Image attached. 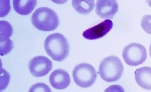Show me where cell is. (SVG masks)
<instances>
[{
  "label": "cell",
  "instance_id": "1",
  "mask_svg": "<svg viewBox=\"0 0 151 92\" xmlns=\"http://www.w3.org/2000/svg\"><path fill=\"white\" fill-rule=\"evenodd\" d=\"M44 46L47 54L54 61H63L69 54V44L66 38L60 33H54L47 36Z\"/></svg>",
  "mask_w": 151,
  "mask_h": 92
},
{
  "label": "cell",
  "instance_id": "12",
  "mask_svg": "<svg viewBox=\"0 0 151 92\" xmlns=\"http://www.w3.org/2000/svg\"><path fill=\"white\" fill-rule=\"evenodd\" d=\"M72 6L79 14L87 15L93 10L95 1L93 0H73Z\"/></svg>",
  "mask_w": 151,
  "mask_h": 92
},
{
  "label": "cell",
  "instance_id": "18",
  "mask_svg": "<svg viewBox=\"0 0 151 92\" xmlns=\"http://www.w3.org/2000/svg\"><path fill=\"white\" fill-rule=\"evenodd\" d=\"M147 3H148V5L150 6L151 7V1H147Z\"/></svg>",
  "mask_w": 151,
  "mask_h": 92
},
{
  "label": "cell",
  "instance_id": "11",
  "mask_svg": "<svg viewBox=\"0 0 151 92\" xmlns=\"http://www.w3.org/2000/svg\"><path fill=\"white\" fill-rule=\"evenodd\" d=\"M36 0H14L13 6L15 11L21 15H27L35 9Z\"/></svg>",
  "mask_w": 151,
  "mask_h": 92
},
{
  "label": "cell",
  "instance_id": "5",
  "mask_svg": "<svg viewBox=\"0 0 151 92\" xmlns=\"http://www.w3.org/2000/svg\"><path fill=\"white\" fill-rule=\"evenodd\" d=\"M122 55L128 65L135 66L145 61L147 59V50L142 45L133 43L124 48Z\"/></svg>",
  "mask_w": 151,
  "mask_h": 92
},
{
  "label": "cell",
  "instance_id": "13",
  "mask_svg": "<svg viewBox=\"0 0 151 92\" xmlns=\"http://www.w3.org/2000/svg\"><path fill=\"white\" fill-rule=\"evenodd\" d=\"M0 26V41L3 42L9 40L13 33L11 24L6 21H1Z\"/></svg>",
  "mask_w": 151,
  "mask_h": 92
},
{
  "label": "cell",
  "instance_id": "2",
  "mask_svg": "<svg viewBox=\"0 0 151 92\" xmlns=\"http://www.w3.org/2000/svg\"><path fill=\"white\" fill-rule=\"evenodd\" d=\"M32 22L34 27L40 31H51L58 27L60 19L52 9L43 7L39 8L33 13Z\"/></svg>",
  "mask_w": 151,
  "mask_h": 92
},
{
  "label": "cell",
  "instance_id": "9",
  "mask_svg": "<svg viewBox=\"0 0 151 92\" xmlns=\"http://www.w3.org/2000/svg\"><path fill=\"white\" fill-rule=\"evenodd\" d=\"M49 81L55 89H65L70 84V76L67 71L61 69H56L50 76Z\"/></svg>",
  "mask_w": 151,
  "mask_h": 92
},
{
  "label": "cell",
  "instance_id": "16",
  "mask_svg": "<svg viewBox=\"0 0 151 92\" xmlns=\"http://www.w3.org/2000/svg\"><path fill=\"white\" fill-rule=\"evenodd\" d=\"M29 92H51L50 89L43 83H37L33 85Z\"/></svg>",
  "mask_w": 151,
  "mask_h": 92
},
{
  "label": "cell",
  "instance_id": "8",
  "mask_svg": "<svg viewBox=\"0 0 151 92\" xmlns=\"http://www.w3.org/2000/svg\"><path fill=\"white\" fill-rule=\"evenodd\" d=\"M113 23L110 20L105 21L85 31L82 35L88 40H96L106 35L113 28Z\"/></svg>",
  "mask_w": 151,
  "mask_h": 92
},
{
  "label": "cell",
  "instance_id": "4",
  "mask_svg": "<svg viewBox=\"0 0 151 92\" xmlns=\"http://www.w3.org/2000/svg\"><path fill=\"white\" fill-rule=\"evenodd\" d=\"M72 75L76 84L83 88L91 87L97 78L95 69L88 63H81L76 65L73 69Z\"/></svg>",
  "mask_w": 151,
  "mask_h": 92
},
{
  "label": "cell",
  "instance_id": "19",
  "mask_svg": "<svg viewBox=\"0 0 151 92\" xmlns=\"http://www.w3.org/2000/svg\"><path fill=\"white\" fill-rule=\"evenodd\" d=\"M150 56H151V44L150 45Z\"/></svg>",
  "mask_w": 151,
  "mask_h": 92
},
{
  "label": "cell",
  "instance_id": "14",
  "mask_svg": "<svg viewBox=\"0 0 151 92\" xmlns=\"http://www.w3.org/2000/svg\"><path fill=\"white\" fill-rule=\"evenodd\" d=\"M14 48L13 41L9 39L7 41L1 42L0 54L1 56H4L9 54Z\"/></svg>",
  "mask_w": 151,
  "mask_h": 92
},
{
  "label": "cell",
  "instance_id": "3",
  "mask_svg": "<svg viewBox=\"0 0 151 92\" xmlns=\"http://www.w3.org/2000/svg\"><path fill=\"white\" fill-rule=\"evenodd\" d=\"M124 71V66L119 58L109 56L103 60L99 65V73L104 81L108 83L118 81Z\"/></svg>",
  "mask_w": 151,
  "mask_h": 92
},
{
  "label": "cell",
  "instance_id": "17",
  "mask_svg": "<svg viewBox=\"0 0 151 92\" xmlns=\"http://www.w3.org/2000/svg\"><path fill=\"white\" fill-rule=\"evenodd\" d=\"M1 74H2L3 76H4V81L1 82V84L3 83L4 82V84L2 87H1V91H2L4 89H5L6 87L7 86V85L9 84V81H10V75L9 74L5 71L4 69H1Z\"/></svg>",
  "mask_w": 151,
  "mask_h": 92
},
{
  "label": "cell",
  "instance_id": "10",
  "mask_svg": "<svg viewBox=\"0 0 151 92\" xmlns=\"http://www.w3.org/2000/svg\"><path fill=\"white\" fill-rule=\"evenodd\" d=\"M135 79L139 87L151 90V68L142 67L135 71Z\"/></svg>",
  "mask_w": 151,
  "mask_h": 92
},
{
  "label": "cell",
  "instance_id": "15",
  "mask_svg": "<svg viewBox=\"0 0 151 92\" xmlns=\"http://www.w3.org/2000/svg\"><path fill=\"white\" fill-rule=\"evenodd\" d=\"M141 27L146 33L151 35V15H145L141 21Z\"/></svg>",
  "mask_w": 151,
  "mask_h": 92
},
{
  "label": "cell",
  "instance_id": "6",
  "mask_svg": "<svg viewBox=\"0 0 151 92\" xmlns=\"http://www.w3.org/2000/svg\"><path fill=\"white\" fill-rule=\"evenodd\" d=\"M51 60L44 56H37L29 63V69L32 76L42 77L46 76L52 69Z\"/></svg>",
  "mask_w": 151,
  "mask_h": 92
},
{
  "label": "cell",
  "instance_id": "7",
  "mask_svg": "<svg viewBox=\"0 0 151 92\" xmlns=\"http://www.w3.org/2000/svg\"><path fill=\"white\" fill-rule=\"evenodd\" d=\"M119 9L118 4L115 0H98L96 6V13L102 19H113Z\"/></svg>",
  "mask_w": 151,
  "mask_h": 92
}]
</instances>
